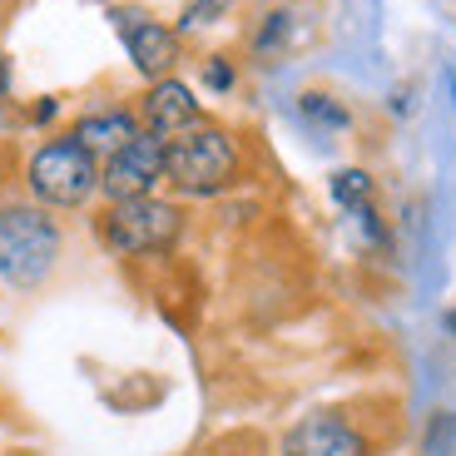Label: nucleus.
I'll use <instances>...</instances> for the list:
<instances>
[{"label": "nucleus", "instance_id": "20e7f679", "mask_svg": "<svg viewBox=\"0 0 456 456\" xmlns=\"http://www.w3.org/2000/svg\"><path fill=\"white\" fill-rule=\"evenodd\" d=\"M183 233V214L169 199H119L100 214V243L114 258H149V253H169Z\"/></svg>", "mask_w": 456, "mask_h": 456}, {"label": "nucleus", "instance_id": "9d476101", "mask_svg": "<svg viewBox=\"0 0 456 456\" xmlns=\"http://www.w3.org/2000/svg\"><path fill=\"white\" fill-rule=\"evenodd\" d=\"M332 199H338L347 214H362V208H372V179H367L362 169L332 174Z\"/></svg>", "mask_w": 456, "mask_h": 456}, {"label": "nucleus", "instance_id": "f257e3e1", "mask_svg": "<svg viewBox=\"0 0 456 456\" xmlns=\"http://www.w3.org/2000/svg\"><path fill=\"white\" fill-rule=\"evenodd\" d=\"M60 224L40 204H0V283L40 288L60 263Z\"/></svg>", "mask_w": 456, "mask_h": 456}, {"label": "nucleus", "instance_id": "f8f14e48", "mask_svg": "<svg viewBox=\"0 0 456 456\" xmlns=\"http://www.w3.org/2000/svg\"><path fill=\"white\" fill-rule=\"evenodd\" d=\"M228 5H233V0H189V5H183V15H179V30H199V25L224 20Z\"/></svg>", "mask_w": 456, "mask_h": 456}, {"label": "nucleus", "instance_id": "39448f33", "mask_svg": "<svg viewBox=\"0 0 456 456\" xmlns=\"http://www.w3.org/2000/svg\"><path fill=\"white\" fill-rule=\"evenodd\" d=\"M164 154H169V139L149 134V129L134 134L119 154H110V159L100 164V194L110 199V204L154 194L164 183Z\"/></svg>", "mask_w": 456, "mask_h": 456}, {"label": "nucleus", "instance_id": "f03ea898", "mask_svg": "<svg viewBox=\"0 0 456 456\" xmlns=\"http://www.w3.org/2000/svg\"><path fill=\"white\" fill-rule=\"evenodd\" d=\"M239 179V149L218 125H194L169 139L164 154V183H174L183 199H214Z\"/></svg>", "mask_w": 456, "mask_h": 456}, {"label": "nucleus", "instance_id": "4468645a", "mask_svg": "<svg viewBox=\"0 0 456 456\" xmlns=\"http://www.w3.org/2000/svg\"><path fill=\"white\" fill-rule=\"evenodd\" d=\"M204 80H208V85H214V90H228V85H233V69H228V65H224V60H214V65H208V69H204Z\"/></svg>", "mask_w": 456, "mask_h": 456}, {"label": "nucleus", "instance_id": "6e6552de", "mask_svg": "<svg viewBox=\"0 0 456 456\" xmlns=\"http://www.w3.org/2000/svg\"><path fill=\"white\" fill-rule=\"evenodd\" d=\"M139 125H144L149 134H159V139H179L183 129L204 125V119H199L194 90L169 75V80H154V85L144 90V104H139Z\"/></svg>", "mask_w": 456, "mask_h": 456}, {"label": "nucleus", "instance_id": "423d86ee", "mask_svg": "<svg viewBox=\"0 0 456 456\" xmlns=\"http://www.w3.org/2000/svg\"><path fill=\"white\" fill-rule=\"evenodd\" d=\"M114 30H119L139 75L169 80L174 60H179V30H169L164 20H149L144 11H114Z\"/></svg>", "mask_w": 456, "mask_h": 456}, {"label": "nucleus", "instance_id": "7ed1b4c3", "mask_svg": "<svg viewBox=\"0 0 456 456\" xmlns=\"http://www.w3.org/2000/svg\"><path fill=\"white\" fill-rule=\"evenodd\" d=\"M25 183L40 208H85L100 194V159L75 134H55L30 154Z\"/></svg>", "mask_w": 456, "mask_h": 456}, {"label": "nucleus", "instance_id": "0eeeda50", "mask_svg": "<svg viewBox=\"0 0 456 456\" xmlns=\"http://www.w3.org/2000/svg\"><path fill=\"white\" fill-rule=\"evenodd\" d=\"M278 452L283 456H372V446H367V436L347 417H338V411H313L297 427H288Z\"/></svg>", "mask_w": 456, "mask_h": 456}, {"label": "nucleus", "instance_id": "2eb2a0df", "mask_svg": "<svg viewBox=\"0 0 456 456\" xmlns=\"http://www.w3.org/2000/svg\"><path fill=\"white\" fill-rule=\"evenodd\" d=\"M5 85H11V69H5V60H0V94H5Z\"/></svg>", "mask_w": 456, "mask_h": 456}, {"label": "nucleus", "instance_id": "1a4fd4ad", "mask_svg": "<svg viewBox=\"0 0 456 456\" xmlns=\"http://www.w3.org/2000/svg\"><path fill=\"white\" fill-rule=\"evenodd\" d=\"M69 134L80 139L94 159H110V154H119L134 134H144V125H139L129 110H94V114H85Z\"/></svg>", "mask_w": 456, "mask_h": 456}, {"label": "nucleus", "instance_id": "9b49d317", "mask_svg": "<svg viewBox=\"0 0 456 456\" xmlns=\"http://www.w3.org/2000/svg\"><path fill=\"white\" fill-rule=\"evenodd\" d=\"M297 114H303L308 125H318V129H347V110H342L332 94H318V90L297 94Z\"/></svg>", "mask_w": 456, "mask_h": 456}, {"label": "nucleus", "instance_id": "ddd939ff", "mask_svg": "<svg viewBox=\"0 0 456 456\" xmlns=\"http://www.w3.org/2000/svg\"><path fill=\"white\" fill-rule=\"evenodd\" d=\"M288 35V15L278 11V15H268V25H263V35H258V50H273L278 40Z\"/></svg>", "mask_w": 456, "mask_h": 456}]
</instances>
